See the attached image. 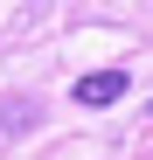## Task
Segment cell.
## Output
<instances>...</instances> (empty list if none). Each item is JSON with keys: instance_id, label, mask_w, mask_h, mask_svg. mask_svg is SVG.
Returning a JSON list of instances; mask_svg holds the SVG:
<instances>
[{"instance_id": "1", "label": "cell", "mask_w": 153, "mask_h": 160, "mask_svg": "<svg viewBox=\"0 0 153 160\" xmlns=\"http://www.w3.org/2000/svg\"><path fill=\"white\" fill-rule=\"evenodd\" d=\"M125 98V70H91V77H76V104L84 112H105V104Z\"/></svg>"}]
</instances>
